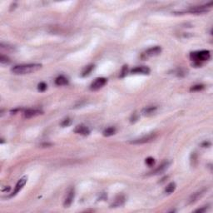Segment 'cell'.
I'll use <instances>...</instances> for the list:
<instances>
[{"label": "cell", "instance_id": "14", "mask_svg": "<svg viewBox=\"0 0 213 213\" xmlns=\"http://www.w3.org/2000/svg\"><path fill=\"white\" fill-rule=\"evenodd\" d=\"M55 83L58 86H63L67 85L68 83V80L67 77H65L64 76H59L56 78L55 80Z\"/></svg>", "mask_w": 213, "mask_h": 213}, {"label": "cell", "instance_id": "11", "mask_svg": "<svg viewBox=\"0 0 213 213\" xmlns=\"http://www.w3.org/2000/svg\"><path fill=\"white\" fill-rule=\"evenodd\" d=\"M42 113H43V112L39 109H27L24 114V118H34L36 116H38Z\"/></svg>", "mask_w": 213, "mask_h": 213}, {"label": "cell", "instance_id": "1", "mask_svg": "<svg viewBox=\"0 0 213 213\" xmlns=\"http://www.w3.org/2000/svg\"><path fill=\"white\" fill-rule=\"evenodd\" d=\"M42 68V64L39 63H28V64H22V65H16L12 68L11 72L16 75H24L34 73Z\"/></svg>", "mask_w": 213, "mask_h": 213}, {"label": "cell", "instance_id": "18", "mask_svg": "<svg viewBox=\"0 0 213 213\" xmlns=\"http://www.w3.org/2000/svg\"><path fill=\"white\" fill-rule=\"evenodd\" d=\"M176 187H177L176 183H175V182H171V183H169V184L167 186V187L165 189V191H166L167 193L170 194V193H172V192L176 190Z\"/></svg>", "mask_w": 213, "mask_h": 213}, {"label": "cell", "instance_id": "13", "mask_svg": "<svg viewBox=\"0 0 213 213\" xmlns=\"http://www.w3.org/2000/svg\"><path fill=\"white\" fill-rule=\"evenodd\" d=\"M157 107L156 106H150V107H146L143 110H142V114L144 116H150L153 115L155 112L157 111Z\"/></svg>", "mask_w": 213, "mask_h": 213}, {"label": "cell", "instance_id": "15", "mask_svg": "<svg viewBox=\"0 0 213 213\" xmlns=\"http://www.w3.org/2000/svg\"><path fill=\"white\" fill-rule=\"evenodd\" d=\"M204 194V191H199V192H196L194 193L192 196L190 197L189 199V204H191V203H194L195 202H196L201 196H202Z\"/></svg>", "mask_w": 213, "mask_h": 213}, {"label": "cell", "instance_id": "19", "mask_svg": "<svg viewBox=\"0 0 213 213\" xmlns=\"http://www.w3.org/2000/svg\"><path fill=\"white\" fill-rule=\"evenodd\" d=\"M93 68H94L93 65H88V66H87V67L83 69V71L82 76H83V77L88 76V75L91 73V72L93 71Z\"/></svg>", "mask_w": 213, "mask_h": 213}, {"label": "cell", "instance_id": "17", "mask_svg": "<svg viewBox=\"0 0 213 213\" xmlns=\"http://www.w3.org/2000/svg\"><path fill=\"white\" fill-rule=\"evenodd\" d=\"M116 132V128H113V127H110V128H108L107 129H105L103 131V136H110L114 135Z\"/></svg>", "mask_w": 213, "mask_h": 213}, {"label": "cell", "instance_id": "2", "mask_svg": "<svg viewBox=\"0 0 213 213\" xmlns=\"http://www.w3.org/2000/svg\"><path fill=\"white\" fill-rule=\"evenodd\" d=\"M211 58V53L208 50H202L191 52L190 54V59L193 61L194 62H204Z\"/></svg>", "mask_w": 213, "mask_h": 213}, {"label": "cell", "instance_id": "16", "mask_svg": "<svg viewBox=\"0 0 213 213\" xmlns=\"http://www.w3.org/2000/svg\"><path fill=\"white\" fill-rule=\"evenodd\" d=\"M124 202H125V197L123 196H118L116 198L114 203L112 204V207H118V206H120L123 205Z\"/></svg>", "mask_w": 213, "mask_h": 213}, {"label": "cell", "instance_id": "27", "mask_svg": "<svg viewBox=\"0 0 213 213\" xmlns=\"http://www.w3.org/2000/svg\"><path fill=\"white\" fill-rule=\"evenodd\" d=\"M205 211H206V207L202 208V209H197V210H196V212H204Z\"/></svg>", "mask_w": 213, "mask_h": 213}, {"label": "cell", "instance_id": "5", "mask_svg": "<svg viewBox=\"0 0 213 213\" xmlns=\"http://www.w3.org/2000/svg\"><path fill=\"white\" fill-rule=\"evenodd\" d=\"M157 133L152 132V133H150V134H147V135H146V136L140 137V138H137V139H135V140H132V141L130 142V143H132V144H136V145H138V144L148 143V142H151L154 141V140L157 138Z\"/></svg>", "mask_w": 213, "mask_h": 213}, {"label": "cell", "instance_id": "12", "mask_svg": "<svg viewBox=\"0 0 213 213\" xmlns=\"http://www.w3.org/2000/svg\"><path fill=\"white\" fill-rule=\"evenodd\" d=\"M131 73L134 74H149L150 69L146 66H141V67H136V68H133Z\"/></svg>", "mask_w": 213, "mask_h": 213}, {"label": "cell", "instance_id": "20", "mask_svg": "<svg viewBox=\"0 0 213 213\" xmlns=\"http://www.w3.org/2000/svg\"><path fill=\"white\" fill-rule=\"evenodd\" d=\"M202 89H204V85H202V84H197V85L192 86L191 87V92H198V91H201Z\"/></svg>", "mask_w": 213, "mask_h": 213}, {"label": "cell", "instance_id": "9", "mask_svg": "<svg viewBox=\"0 0 213 213\" xmlns=\"http://www.w3.org/2000/svg\"><path fill=\"white\" fill-rule=\"evenodd\" d=\"M74 132L77 134H80L83 136H87L90 134V130L87 127H86L85 125H77V127L74 129Z\"/></svg>", "mask_w": 213, "mask_h": 213}, {"label": "cell", "instance_id": "26", "mask_svg": "<svg viewBox=\"0 0 213 213\" xmlns=\"http://www.w3.org/2000/svg\"><path fill=\"white\" fill-rule=\"evenodd\" d=\"M138 120V116L136 115V113H134L132 116V118H131V122H136Z\"/></svg>", "mask_w": 213, "mask_h": 213}, {"label": "cell", "instance_id": "21", "mask_svg": "<svg viewBox=\"0 0 213 213\" xmlns=\"http://www.w3.org/2000/svg\"><path fill=\"white\" fill-rule=\"evenodd\" d=\"M0 62H1V64H7V63L10 62V60L7 56H4L2 54L0 57Z\"/></svg>", "mask_w": 213, "mask_h": 213}, {"label": "cell", "instance_id": "3", "mask_svg": "<svg viewBox=\"0 0 213 213\" xmlns=\"http://www.w3.org/2000/svg\"><path fill=\"white\" fill-rule=\"evenodd\" d=\"M212 7V3H209L207 4H204V5H199V6H194L192 8L188 10V13H193V14H201V13H205L206 12H208L210 9Z\"/></svg>", "mask_w": 213, "mask_h": 213}, {"label": "cell", "instance_id": "4", "mask_svg": "<svg viewBox=\"0 0 213 213\" xmlns=\"http://www.w3.org/2000/svg\"><path fill=\"white\" fill-rule=\"evenodd\" d=\"M161 52H162L161 47L156 46V47H153V48H148L144 52H142V55H141V58H142V59L146 60L148 59V58H153V57L159 55L161 53Z\"/></svg>", "mask_w": 213, "mask_h": 213}, {"label": "cell", "instance_id": "23", "mask_svg": "<svg viewBox=\"0 0 213 213\" xmlns=\"http://www.w3.org/2000/svg\"><path fill=\"white\" fill-rule=\"evenodd\" d=\"M145 162L147 166L152 167V166H153L154 164H155V160H154V158H153V157H147L146 159Z\"/></svg>", "mask_w": 213, "mask_h": 213}, {"label": "cell", "instance_id": "6", "mask_svg": "<svg viewBox=\"0 0 213 213\" xmlns=\"http://www.w3.org/2000/svg\"><path fill=\"white\" fill-rule=\"evenodd\" d=\"M107 82L108 80L105 77H97L92 83V84L90 86V89L92 91H97L106 85Z\"/></svg>", "mask_w": 213, "mask_h": 213}, {"label": "cell", "instance_id": "8", "mask_svg": "<svg viewBox=\"0 0 213 213\" xmlns=\"http://www.w3.org/2000/svg\"><path fill=\"white\" fill-rule=\"evenodd\" d=\"M27 177H22L21 179L19 180L18 181H17V183L16 184V187H15V189H14V191H13V193L10 195V196H14L15 195H17V193L24 188V187L25 186L26 182H27Z\"/></svg>", "mask_w": 213, "mask_h": 213}, {"label": "cell", "instance_id": "28", "mask_svg": "<svg viewBox=\"0 0 213 213\" xmlns=\"http://www.w3.org/2000/svg\"><path fill=\"white\" fill-rule=\"evenodd\" d=\"M207 145H210V143H209V142H205L204 143H202V146H206Z\"/></svg>", "mask_w": 213, "mask_h": 213}, {"label": "cell", "instance_id": "7", "mask_svg": "<svg viewBox=\"0 0 213 213\" xmlns=\"http://www.w3.org/2000/svg\"><path fill=\"white\" fill-rule=\"evenodd\" d=\"M169 166H170V162L166 161V162H162L159 167H157L155 170L153 171L152 172H150L149 175H159V174H162L168 168Z\"/></svg>", "mask_w": 213, "mask_h": 213}, {"label": "cell", "instance_id": "24", "mask_svg": "<svg viewBox=\"0 0 213 213\" xmlns=\"http://www.w3.org/2000/svg\"><path fill=\"white\" fill-rule=\"evenodd\" d=\"M38 89L40 92H44L47 89V84L45 83H40L38 86Z\"/></svg>", "mask_w": 213, "mask_h": 213}, {"label": "cell", "instance_id": "22", "mask_svg": "<svg viewBox=\"0 0 213 213\" xmlns=\"http://www.w3.org/2000/svg\"><path fill=\"white\" fill-rule=\"evenodd\" d=\"M71 122H72V121H71L70 118H66V119H64L62 122L61 126H62V128H66V127H68V126L71 124Z\"/></svg>", "mask_w": 213, "mask_h": 213}, {"label": "cell", "instance_id": "10", "mask_svg": "<svg viewBox=\"0 0 213 213\" xmlns=\"http://www.w3.org/2000/svg\"><path fill=\"white\" fill-rule=\"evenodd\" d=\"M74 196H75V192H74V189L73 188H71L69 191H68V194L65 197V200H64V206L65 207H68L70 205L72 204L73 199H74Z\"/></svg>", "mask_w": 213, "mask_h": 213}, {"label": "cell", "instance_id": "25", "mask_svg": "<svg viewBox=\"0 0 213 213\" xmlns=\"http://www.w3.org/2000/svg\"><path fill=\"white\" fill-rule=\"evenodd\" d=\"M127 73H128V66L125 65V66H123V68H122V70L121 74H120V77H124L127 75Z\"/></svg>", "mask_w": 213, "mask_h": 213}]
</instances>
